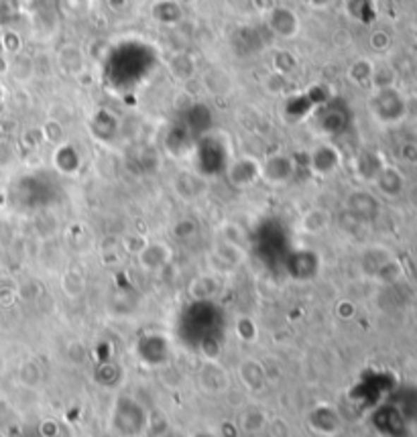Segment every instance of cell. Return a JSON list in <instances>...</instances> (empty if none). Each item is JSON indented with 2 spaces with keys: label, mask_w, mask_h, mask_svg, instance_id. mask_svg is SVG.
Segmentation results:
<instances>
[{
  "label": "cell",
  "mask_w": 417,
  "mask_h": 437,
  "mask_svg": "<svg viewBox=\"0 0 417 437\" xmlns=\"http://www.w3.org/2000/svg\"><path fill=\"white\" fill-rule=\"evenodd\" d=\"M226 177L232 187L238 190L253 187L257 181H261V161L250 155H241L228 163Z\"/></svg>",
  "instance_id": "6da1fadb"
},
{
  "label": "cell",
  "mask_w": 417,
  "mask_h": 437,
  "mask_svg": "<svg viewBox=\"0 0 417 437\" xmlns=\"http://www.w3.org/2000/svg\"><path fill=\"white\" fill-rule=\"evenodd\" d=\"M296 169V159L291 155L275 153V155L261 161V179L273 187H279V185H285L294 179Z\"/></svg>",
  "instance_id": "7a4b0ae2"
},
{
  "label": "cell",
  "mask_w": 417,
  "mask_h": 437,
  "mask_svg": "<svg viewBox=\"0 0 417 437\" xmlns=\"http://www.w3.org/2000/svg\"><path fill=\"white\" fill-rule=\"evenodd\" d=\"M308 157H310V171L315 177H330L340 169V163H342L340 151L332 142L315 144Z\"/></svg>",
  "instance_id": "3957f363"
},
{
  "label": "cell",
  "mask_w": 417,
  "mask_h": 437,
  "mask_svg": "<svg viewBox=\"0 0 417 437\" xmlns=\"http://www.w3.org/2000/svg\"><path fill=\"white\" fill-rule=\"evenodd\" d=\"M140 271L153 275V273H161L171 259H174V250L167 242H147V246L140 250L135 257Z\"/></svg>",
  "instance_id": "277c9868"
},
{
  "label": "cell",
  "mask_w": 417,
  "mask_h": 437,
  "mask_svg": "<svg viewBox=\"0 0 417 437\" xmlns=\"http://www.w3.org/2000/svg\"><path fill=\"white\" fill-rule=\"evenodd\" d=\"M236 374L241 378V385L250 390V393H257V390H262L269 378H267V368H265V362L257 360V358H243L236 367Z\"/></svg>",
  "instance_id": "5b68a950"
},
{
  "label": "cell",
  "mask_w": 417,
  "mask_h": 437,
  "mask_svg": "<svg viewBox=\"0 0 417 437\" xmlns=\"http://www.w3.org/2000/svg\"><path fill=\"white\" fill-rule=\"evenodd\" d=\"M269 29L281 39H294L299 33V18L291 11V8H285V6H273L269 11Z\"/></svg>",
  "instance_id": "8992f818"
},
{
  "label": "cell",
  "mask_w": 417,
  "mask_h": 437,
  "mask_svg": "<svg viewBox=\"0 0 417 437\" xmlns=\"http://www.w3.org/2000/svg\"><path fill=\"white\" fill-rule=\"evenodd\" d=\"M198 383L208 393H222L230 386V374L222 368L220 362H204L198 372Z\"/></svg>",
  "instance_id": "52a82bcc"
},
{
  "label": "cell",
  "mask_w": 417,
  "mask_h": 437,
  "mask_svg": "<svg viewBox=\"0 0 417 437\" xmlns=\"http://www.w3.org/2000/svg\"><path fill=\"white\" fill-rule=\"evenodd\" d=\"M222 289V279L218 277L216 271H206L202 275H198L195 279H191L188 287V295L193 301H208L214 299Z\"/></svg>",
  "instance_id": "ba28073f"
},
{
  "label": "cell",
  "mask_w": 417,
  "mask_h": 437,
  "mask_svg": "<svg viewBox=\"0 0 417 437\" xmlns=\"http://www.w3.org/2000/svg\"><path fill=\"white\" fill-rule=\"evenodd\" d=\"M401 108H403V102H401L399 94L393 87H379V92L375 96L377 118L397 121V118H401Z\"/></svg>",
  "instance_id": "9c48e42d"
},
{
  "label": "cell",
  "mask_w": 417,
  "mask_h": 437,
  "mask_svg": "<svg viewBox=\"0 0 417 437\" xmlns=\"http://www.w3.org/2000/svg\"><path fill=\"white\" fill-rule=\"evenodd\" d=\"M330 224H332L330 210L315 206V208H310V210H306L303 214H301L297 228H299V232H301V234L318 236V234L326 232V230L330 228Z\"/></svg>",
  "instance_id": "30bf717a"
},
{
  "label": "cell",
  "mask_w": 417,
  "mask_h": 437,
  "mask_svg": "<svg viewBox=\"0 0 417 437\" xmlns=\"http://www.w3.org/2000/svg\"><path fill=\"white\" fill-rule=\"evenodd\" d=\"M212 257L220 262V266H224V269H236V266H241V264L246 262L248 250L243 248V246L230 245V242H224V240L216 238V242L212 246Z\"/></svg>",
  "instance_id": "8fae6325"
},
{
  "label": "cell",
  "mask_w": 417,
  "mask_h": 437,
  "mask_svg": "<svg viewBox=\"0 0 417 437\" xmlns=\"http://www.w3.org/2000/svg\"><path fill=\"white\" fill-rule=\"evenodd\" d=\"M174 190L175 193L186 199V202H191V199H198L202 197L204 192H206V181L193 171H181L174 179Z\"/></svg>",
  "instance_id": "7c38bea8"
},
{
  "label": "cell",
  "mask_w": 417,
  "mask_h": 437,
  "mask_svg": "<svg viewBox=\"0 0 417 437\" xmlns=\"http://www.w3.org/2000/svg\"><path fill=\"white\" fill-rule=\"evenodd\" d=\"M346 208L354 218L366 220V218H373L379 211V202L375 199V195H370L368 192H352L346 197Z\"/></svg>",
  "instance_id": "4fadbf2b"
},
{
  "label": "cell",
  "mask_w": 417,
  "mask_h": 437,
  "mask_svg": "<svg viewBox=\"0 0 417 437\" xmlns=\"http://www.w3.org/2000/svg\"><path fill=\"white\" fill-rule=\"evenodd\" d=\"M375 185L379 187V192L387 197H395L399 195L403 190V177L395 169V167H389V165H382L381 171L375 177Z\"/></svg>",
  "instance_id": "5bb4252c"
},
{
  "label": "cell",
  "mask_w": 417,
  "mask_h": 437,
  "mask_svg": "<svg viewBox=\"0 0 417 437\" xmlns=\"http://www.w3.org/2000/svg\"><path fill=\"white\" fill-rule=\"evenodd\" d=\"M53 163L64 175H75L80 169V153L68 142H61L55 151Z\"/></svg>",
  "instance_id": "9a60e30c"
},
{
  "label": "cell",
  "mask_w": 417,
  "mask_h": 437,
  "mask_svg": "<svg viewBox=\"0 0 417 437\" xmlns=\"http://www.w3.org/2000/svg\"><path fill=\"white\" fill-rule=\"evenodd\" d=\"M204 87L212 96H226L232 90V78L224 70H208L204 73Z\"/></svg>",
  "instance_id": "2e32d148"
},
{
  "label": "cell",
  "mask_w": 417,
  "mask_h": 437,
  "mask_svg": "<svg viewBox=\"0 0 417 437\" xmlns=\"http://www.w3.org/2000/svg\"><path fill=\"white\" fill-rule=\"evenodd\" d=\"M218 240L243 246V248H246V245H248V238H246L244 228L241 226V224H236V222H224V224H220V226H218Z\"/></svg>",
  "instance_id": "e0dca14e"
},
{
  "label": "cell",
  "mask_w": 417,
  "mask_h": 437,
  "mask_svg": "<svg viewBox=\"0 0 417 437\" xmlns=\"http://www.w3.org/2000/svg\"><path fill=\"white\" fill-rule=\"evenodd\" d=\"M8 73L17 80V82H27V80H31L33 78V73H35V61L31 59V57H27V55H18L11 61V66H8Z\"/></svg>",
  "instance_id": "ac0fdd59"
},
{
  "label": "cell",
  "mask_w": 417,
  "mask_h": 437,
  "mask_svg": "<svg viewBox=\"0 0 417 437\" xmlns=\"http://www.w3.org/2000/svg\"><path fill=\"white\" fill-rule=\"evenodd\" d=\"M234 332H236V338L244 342V344H253L259 340V326L255 324L253 317L248 315H241L234 324Z\"/></svg>",
  "instance_id": "d6986e66"
},
{
  "label": "cell",
  "mask_w": 417,
  "mask_h": 437,
  "mask_svg": "<svg viewBox=\"0 0 417 437\" xmlns=\"http://www.w3.org/2000/svg\"><path fill=\"white\" fill-rule=\"evenodd\" d=\"M169 68H171V73H174L175 78H179V80H190L191 75H193L195 63H193V59H191L190 55L177 53V55H174Z\"/></svg>",
  "instance_id": "ffe728a7"
},
{
  "label": "cell",
  "mask_w": 417,
  "mask_h": 437,
  "mask_svg": "<svg viewBox=\"0 0 417 437\" xmlns=\"http://www.w3.org/2000/svg\"><path fill=\"white\" fill-rule=\"evenodd\" d=\"M373 63H368L366 59H361L356 63H352V68L348 71V78L356 84V86H365L368 82H373Z\"/></svg>",
  "instance_id": "44dd1931"
},
{
  "label": "cell",
  "mask_w": 417,
  "mask_h": 437,
  "mask_svg": "<svg viewBox=\"0 0 417 437\" xmlns=\"http://www.w3.org/2000/svg\"><path fill=\"white\" fill-rule=\"evenodd\" d=\"M84 287H86V281L82 277V273H78L75 269L66 271L64 275V291L70 295V297H78L84 293Z\"/></svg>",
  "instance_id": "7402d4cb"
},
{
  "label": "cell",
  "mask_w": 417,
  "mask_h": 437,
  "mask_svg": "<svg viewBox=\"0 0 417 437\" xmlns=\"http://www.w3.org/2000/svg\"><path fill=\"white\" fill-rule=\"evenodd\" d=\"M41 376H43V372H41L39 364H35L33 360L23 362L20 368H18V378L27 386H37V383L41 381Z\"/></svg>",
  "instance_id": "603a6c76"
},
{
  "label": "cell",
  "mask_w": 417,
  "mask_h": 437,
  "mask_svg": "<svg viewBox=\"0 0 417 437\" xmlns=\"http://www.w3.org/2000/svg\"><path fill=\"white\" fill-rule=\"evenodd\" d=\"M198 234V222L193 218H183L174 224V236L179 240H188Z\"/></svg>",
  "instance_id": "cb8c5ba5"
},
{
  "label": "cell",
  "mask_w": 417,
  "mask_h": 437,
  "mask_svg": "<svg viewBox=\"0 0 417 437\" xmlns=\"http://www.w3.org/2000/svg\"><path fill=\"white\" fill-rule=\"evenodd\" d=\"M43 139L49 140L53 144H61L64 142V126L57 121H49L47 124H43Z\"/></svg>",
  "instance_id": "d4e9b609"
},
{
  "label": "cell",
  "mask_w": 417,
  "mask_h": 437,
  "mask_svg": "<svg viewBox=\"0 0 417 437\" xmlns=\"http://www.w3.org/2000/svg\"><path fill=\"white\" fill-rule=\"evenodd\" d=\"M0 45H2V51L17 55V53H20L23 41H20V37H18V33H15V31H4L2 39H0Z\"/></svg>",
  "instance_id": "484cf974"
},
{
  "label": "cell",
  "mask_w": 417,
  "mask_h": 437,
  "mask_svg": "<svg viewBox=\"0 0 417 437\" xmlns=\"http://www.w3.org/2000/svg\"><path fill=\"white\" fill-rule=\"evenodd\" d=\"M147 238L145 236H139V234H131V236H124V240H122V246H124V250L126 252H131L133 257H137L140 250L147 246Z\"/></svg>",
  "instance_id": "4316f807"
},
{
  "label": "cell",
  "mask_w": 417,
  "mask_h": 437,
  "mask_svg": "<svg viewBox=\"0 0 417 437\" xmlns=\"http://www.w3.org/2000/svg\"><path fill=\"white\" fill-rule=\"evenodd\" d=\"M210 348V352H206L204 356H206V360L208 362H218L220 360V352H222V346H220V342L218 340H214V338H208V340H204L202 342V350Z\"/></svg>",
  "instance_id": "83f0119b"
},
{
  "label": "cell",
  "mask_w": 417,
  "mask_h": 437,
  "mask_svg": "<svg viewBox=\"0 0 417 437\" xmlns=\"http://www.w3.org/2000/svg\"><path fill=\"white\" fill-rule=\"evenodd\" d=\"M354 312H356V307L350 301H340L336 305V314L340 315V319H350L354 315Z\"/></svg>",
  "instance_id": "f1b7e54d"
},
{
  "label": "cell",
  "mask_w": 417,
  "mask_h": 437,
  "mask_svg": "<svg viewBox=\"0 0 417 437\" xmlns=\"http://www.w3.org/2000/svg\"><path fill=\"white\" fill-rule=\"evenodd\" d=\"M108 4L112 6V8H116V11H121L126 6V0H108Z\"/></svg>",
  "instance_id": "f546056e"
},
{
  "label": "cell",
  "mask_w": 417,
  "mask_h": 437,
  "mask_svg": "<svg viewBox=\"0 0 417 437\" xmlns=\"http://www.w3.org/2000/svg\"><path fill=\"white\" fill-rule=\"evenodd\" d=\"M4 98H6V87L0 84V104L4 102Z\"/></svg>",
  "instance_id": "4dcf8cb0"
},
{
  "label": "cell",
  "mask_w": 417,
  "mask_h": 437,
  "mask_svg": "<svg viewBox=\"0 0 417 437\" xmlns=\"http://www.w3.org/2000/svg\"><path fill=\"white\" fill-rule=\"evenodd\" d=\"M2 368H4V358H2V354H0V372H2Z\"/></svg>",
  "instance_id": "1f68e13d"
},
{
  "label": "cell",
  "mask_w": 417,
  "mask_h": 437,
  "mask_svg": "<svg viewBox=\"0 0 417 437\" xmlns=\"http://www.w3.org/2000/svg\"><path fill=\"white\" fill-rule=\"evenodd\" d=\"M416 228H417V220H416Z\"/></svg>",
  "instance_id": "d6a6232c"
}]
</instances>
